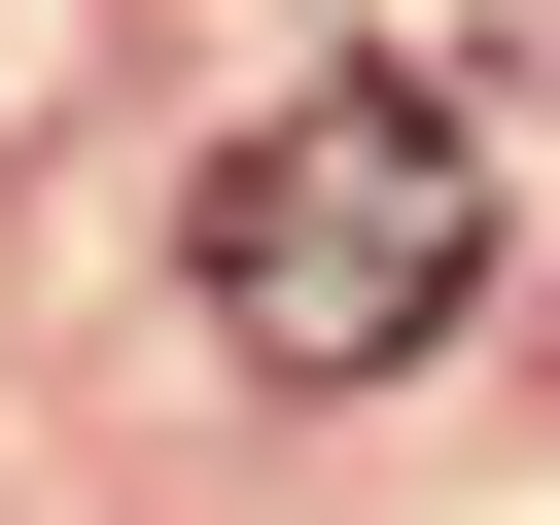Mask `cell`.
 <instances>
[{
  "instance_id": "2",
  "label": "cell",
  "mask_w": 560,
  "mask_h": 525,
  "mask_svg": "<svg viewBox=\"0 0 560 525\" xmlns=\"http://www.w3.org/2000/svg\"><path fill=\"white\" fill-rule=\"evenodd\" d=\"M350 35H385L420 105H490V70H560V0H350Z\"/></svg>"
},
{
  "instance_id": "1",
  "label": "cell",
  "mask_w": 560,
  "mask_h": 525,
  "mask_svg": "<svg viewBox=\"0 0 560 525\" xmlns=\"http://www.w3.org/2000/svg\"><path fill=\"white\" fill-rule=\"evenodd\" d=\"M175 280H210L245 385H385V350H455V280H490V105H420V70H280V105L175 175Z\"/></svg>"
}]
</instances>
